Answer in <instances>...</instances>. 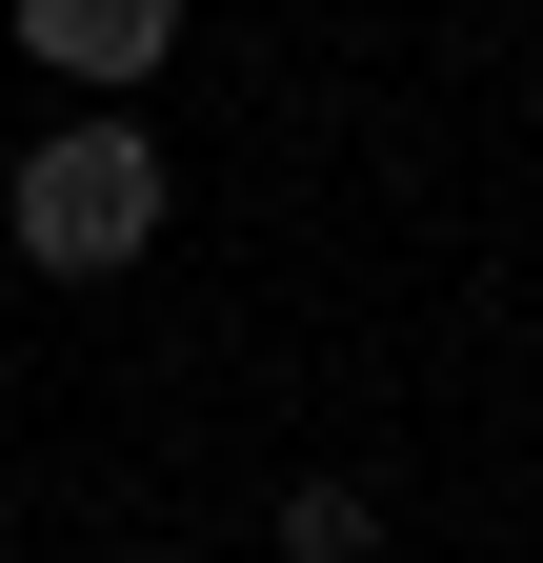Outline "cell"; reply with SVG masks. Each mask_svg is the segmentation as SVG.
Segmentation results:
<instances>
[{"instance_id": "obj_1", "label": "cell", "mask_w": 543, "mask_h": 563, "mask_svg": "<svg viewBox=\"0 0 543 563\" xmlns=\"http://www.w3.org/2000/svg\"><path fill=\"white\" fill-rule=\"evenodd\" d=\"M0 242H21L41 282H121V262L162 242V141L121 121V101L41 121V141H21V181H0Z\"/></svg>"}, {"instance_id": "obj_2", "label": "cell", "mask_w": 543, "mask_h": 563, "mask_svg": "<svg viewBox=\"0 0 543 563\" xmlns=\"http://www.w3.org/2000/svg\"><path fill=\"white\" fill-rule=\"evenodd\" d=\"M21 60H41V81H81V101H121V81H162V60H181V0H21Z\"/></svg>"}, {"instance_id": "obj_3", "label": "cell", "mask_w": 543, "mask_h": 563, "mask_svg": "<svg viewBox=\"0 0 543 563\" xmlns=\"http://www.w3.org/2000/svg\"><path fill=\"white\" fill-rule=\"evenodd\" d=\"M282 563H383V483H282Z\"/></svg>"}, {"instance_id": "obj_4", "label": "cell", "mask_w": 543, "mask_h": 563, "mask_svg": "<svg viewBox=\"0 0 543 563\" xmlns=\"http://www.w3.org/2000/svg\"><path fill=\"white\" fill-rule=\"evenodd\" d=\"M142 563H201V543H142Z\"/></svg>"}]
</instances>
